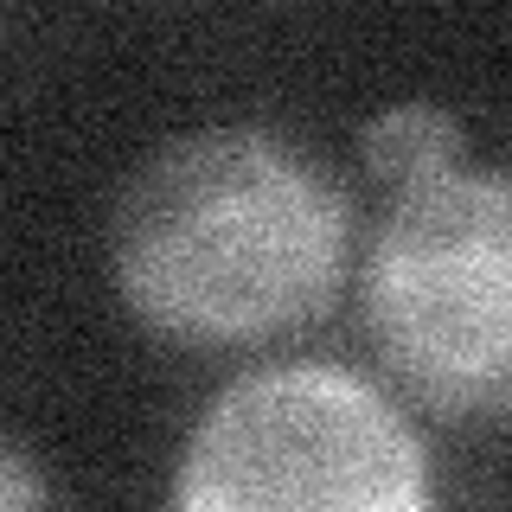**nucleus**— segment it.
<instances>
[{
  "label": "nucleus",
  "instance_id": "obj_2",
  "mask_svg": "<svg viewBox=\"0 0 512 512\" xmlns=\"http://www.w3.org/2000/svg\"><path fill=\"white\" fill-rule=\"evenodd\" d=\"M359 314L397 397L461 429H512V173L455 167L397 192Z\"/></svg>",
  "mask_w": 512,
  "mask_h": 512
},
{
  "label": "nucleus",
  "instance_id": "obj_5",
  "mask_svg": "<svg viewBox=\"0 0 512 512\" xmlns=\"http://www.w3.org/2000/svg\"><path fill=\"white\" fill-rule=\"evenodd\" d=\"M45 500H52V480L39 474V461L26 455L20 436L0 429V512L7 506H45Z\"/></svg>",
  "mask_w": 512,
  "mask_h": 512
},
{
  "label": "nucleus",
  "instance_id": "obj_4",
  "mask_svg": "<svg viewBox=\"0 0 512 512\" xmlns=\"http://www.w3.org/2000/svg\"><path fill=\"white\" fill-rule=\"evenodd\" d=\"M359 160L378 186L410 192V186H429L442 173L468 167V128H461L455 109L423 103V96L416 103H391L359 128Z\"/></svg>",
  "mask_w": 512,
  "mask_h": 512
},
{
  "label": "nucleus",
  "instance_id": "obj_1",
  "mask_svg": "<svg viewBox=\"0 0 512 512\" xmlns=\"http://www.w3.org/2000/svg\"><path fill=\"white\" fill-rule=\"evenodd\" d=\"M109 276L141 333L244 352L333 314L352 276V199L276 128L224 122L154 148L109 218Z\"/></svg>",
  "mask_w": 512,
  "mask_h": 512
},
{
  "label": "nucleus",
  "instance_id": "obj_3",
  "mask_svg": "<svg viewBox=\"0 0 512 512\" xmlns=\"http://www.w3.org/2000/svg\"><path fill=\"white\" fill-rule=\"evenodd\" d=\"M429 448L372 378L327 359L237 372L173 461L186 512H423Z\"/></svg>",
  "mask_w": 512,
  "mask_h": 512
}]
</instances>
